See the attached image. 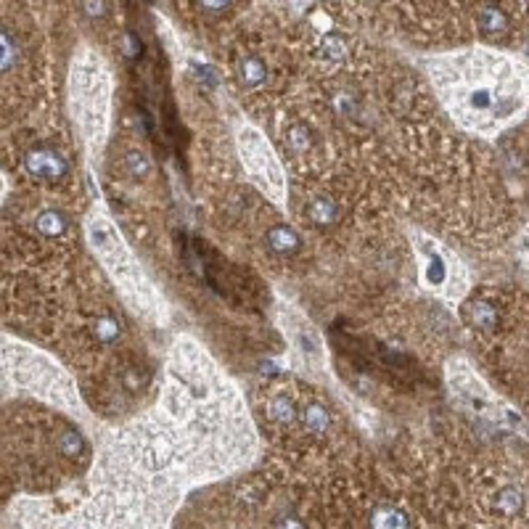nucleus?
I'll return each mask as SVG.
<instances>
[{"label":"nucleus","instance_id":"obj_6","mask_svg":"<svg viewBox=\"0 0 529 529\" xmlns=\"http://www.w3.org/2000/svg\"><path fill=\"white\" fill-rule=\"evenodd\" d=\"M299 416H302L305 431H310V434H325L331 426V413L320 402H307L305 408L299 410Z\"/></svg>","mask_w":529,"mask_h":529},{"label":"nucleus","instance_id":"obj_1","mask_svg":"<svg viewBox=\"0 0 529 529\" xmlns=\"http://www.w3.org/2000/svg\"><path fill=\"white\" fill-rule=\"evenodd\" d=\"M455 117L476 130L508 122L524 103V75L506 58L476 56V69L466 66L455 77L453 95H445Z\"/></svg>","mask_w":529,"mask_h":529},{"label":"nucleus","instance_id":"obj_2","mask_svg":"<svg viewBox=\"0 0 529 529\" xmlns=\"http://www.w3.org/2000/svg\"><path fill=\"white\" fill-rule=\"evenodd\" d=\"M24 167H27L29 177L43 180V183H61L69 177V162L61 151L48 146V143H38L27 151Z\"/></svg>","mask_w":529,"mask_h":529},{"label":"nucleus","instance_id":"obj_8","mask_svg":"<svg viewBox=\"0 0 529 529\" xmlns=\"http://www.w3.org/2000/svg\"><path fill=\"white\" fill-rule=\"evenodd\" d=\"M371 529H410L408 516L394 506H379L371 513Z\"/></svg>","mask_w":529,"mask_h":529},{"label":"nucleus","instance_id":"obj_3","mask_svg":"<svg viewBox=\"0 0 529 529\" xmlns=\"http://www.w3.org/2000/svg\"><path fill=\"white\" fill-rule=\"evenodd\" d=\"M421 254H424V265H421V278L429 288L436 291H450V283L455 278V262L450 254L442 249H436L434 243L424 241L421 243Z\"/></svg>","mask_w":529,"mask_h":529},{"label":"nucleus","instance_id":"obj_10","mask_svg":"<svg viewBox=\"0 0 529 529\" xmlns=\"http://www.w3.org/2000/svg\"><path fill=\"white\" fill-rule=\"evenodd\" d=\"M307 217L315 225H331V223H336V217H339V206H336V201H331V199H313V201H310V209H307Z\"/></svg>","mask_w":529,"mask_h":529},{"label":"nucleus","instance_id":"obj_11","mask_svg":"<svg viewBox=\"0 0 529 529\" xmlns=\"http://www.w3.org/2000/svg\"><path fill=\"white\" fill-rule=\"evenodd\" d=\"M16 61H19V46L14 35H9V29L0 27V75H9Z\"/></svg>","mask_w":529,"mask_h":529},{"label":"nucleus","instance_id":"obj_9","mask_svg":"<svg viewBox=\"0 0 529 529\" xmlns=\"http://www.w3.org/2000/svg\"><path fill=\"white\" fill-rule=\"evenodd\" d=\"M268 418L276 421V424H291L297 418V408H294V399L278 392L268 399Z\"/></svg>","mask_w":529,"mask_h":529},{"label":"nucleus","instance_id":"obj_5","mask_svg":"<svg viewBox=\"0 0 529 529\" xmlns=\"http://www.w3.org/2000/svg\"><path fill=\"white\" fill-rule=\"evenodd\" d=\"M35 231L43 239H61L69 231V220H66V214L61 209H43L35 217Z\"/></svg>","mask_w":529,"mask_h":529},{"label":"nucleus","instance_id":"obj_4","mask_svg":"<svg viewBox=\"0 0 529 529\" xmlns=\"http://www.w3.org/2000/svg\"><path fill=\"white\" fill-rule=\"evenodd\" d=\"M243 138V135H241ZM241 146H246V157H251V159H246L249 162V167H251V172L257 177H262V180H268L270 183V188H276L278 191L281 188V172H278V164L273 162V157H270V151H268V146H262V140L254 135V132H246V138L241 140Z\"/></svg>","mask_w":529,"mask_h":529},{"label":"nucleus","instance_id":"obj_17","mask_svg":"<svg viewBox=\"0 0 529 529\" xmlns=\"http://www.w3.org/2000/svg\"><path fill=\"white\" fill-rule=\"evenodd\" d=\"M273 529H305V524H302L297 516H281Z\"/></svg>","mask_w":529,"mask_h":529},{"label":"nucleus","instance_id":"obj_16","mask_svg":"<svg viewBox=\"0 0 529 529\" xmlns=\"http://www.w3.org/2000/svg\"><path fill=\"white\" fill-rule=\"evenodd\" d=\"M138 51H140V40L135 38V35H125L122 38V53L127 58H135L138 56Z\"/></svg>","mask_w":529,"mask_h":529},{"label":"nucleus","instance_id":"obj_7","mask_svg":"<svg viewBox=\"0 0 529 529\" xmlns=\"http://www.w3.org/2000/svg\"><path fill=\"white\" fill-rule=\"evenodd\" d=\"M299 243H302V239L288 225H273L268 231V246L278 254H294L299 249Z\"/></svg>","mask_w":529,"mask_h":529},{"label":"nucleus","instance_id":"obj_14","mask_svg":"<svg viewBox=\"0 0 529 529\" xmlns=\"http://www.w3.org/2000/svg\"><path fill=\"white\" fill-rule=\"evenodd\" d=\"M468 320L473 323V328L490 331V328H495V325H498V313L492 310V305L473 302V305H468Z\"/></svg>","mask_w":529,"mask_h":529},{"label":"nucleus","instance_id":"obj_15","mask_svg":"<svg viewBox=\"0 0 529 529\" xmlns=\"http://www.w3.org/2000/svg\"><path fill=\"white\" fill-rule=\"evenodd\" d=\"M120 334H122V325H120V320H117V318H112V315L95 318L93 336L101 344H114L117 339H120Z\"/></svg>","mask_w":529,"mask_h":529},{"label":"nucleus","instance_id":"obj_18","mask_svg":"<svg viewBox=\"0 0 529 529\" xmlns=\"http://www.w3.org/2000/svg\"><path fill=\"white\" fill-rule=\"evenodd\" d=\"M6 191H9V183H6V177L0 175V201H3V196H6Z\"/></svg>","mask_w":529,"mask_h":529},{"label":"nucleus","instance_id":"obj_13","mask_svg":"<svg viewBox=\"0 0 529 529\" xmlns=\"http://www.w3.org/2000/svg\"><path fill=\"white\" fill-rule=\"evenodd\" d=\"M265 75H268V69H265V64H262L257 56L241 58V64H239V77H241V83L246 85V88H254V85L265 83Z\"/></svg>","mask_w":529,"mask_h":529},{"label":"nucleus","instance_id":"obj_12","mask_svg":"<svg viewBox=\"0 0 529 529\" xmlns=\"http://www.w3.org/2000/svg\"><path fill=\"white\" fill-rule=\"evenodd\" d=\"M479 27H482L487 38H498V35L506 32L508 19H506V14L501 9H482L479 11Z\"/></svg>","mask_w":529,"mask_h":529}]
</instances>
